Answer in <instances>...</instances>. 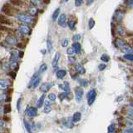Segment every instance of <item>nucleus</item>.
<instances>
[{
  "mask_svg": "<svg viewBox=\"0 0 133 133\" xmlns=\"http://www.w3.org/2000/svg\"><path fill=\"white\" fill-rule=\"evenodd\" d=\"M68 45V38H64L63 40L62 41V46L63 48H66Z\"/></svg>",
  "mask_w": 133,
  "mask_h": 133,
  "instance_id": "41",
  "label": "nucleus"
},
{
  "mask_svg": "<svg viewBox=\"0 0 133 133\" xmlns=\"http://www.w3.org/2000/svg\"><path fill=\"white\" fill-rule=\"evenodd\" d=\"M28 12L32 16H34L37 14V8H35L34 6H31L30 8H29V9H28Z\"/></svg>",
  "mask_w": 133,
  "mask_h": 133,
  "instance_id": "25",
  "label": "nucleus"
},
{
  "mask_svg": "<svg viewBox=\"0 0 133 133\" xmlns=\"http://www.w3.org/2000/svg\"><path fill=\"white\" fill-rule=\"evenodd\" d=\"M101 60L104 62H108L110 60V57L107 55V54H103V55L101 57Z\"/></svg>",
  "mask_w": 133,
  "mask_h": 133,
  "instance_id": "33",
  "label": "nucleus"
},
{
  "mask_svg": "<svg viewBox=\"0 0 133 133\" xmlns=\"http://www.w3.org/2000/svg\"><path fill=\"white\" fill-rule=\"evenodd\" d=\"M47 69H48V65L46 63H43L39 66V72H44L47 71Z\"/></svg>",
  "mask_w": 133,
  "mask_h": 133,
  "instance_id": "31",
  "label": "nucleus"
},
{
  "mask_svg": "<svg viewBox=\"0 0 133 133\" xmlns=\"http://www.w3.org/2000/svg\"><path fill=\"white\" fill-rule=\"evenodd\" d=\"M59 58H60V52H57L55 53V56H54L52 61V68H56V66H57L58 62H59Z\"/></svg>",
  "mask_w": 133,
  "mask_h": 133,
  "instance_id": "14",
  "label": "nucleus"
},
{
  "mask_svg": "<svg viewBox=\"0 0 133 133\" xmlns=\"http://www.w3.org/2000/svg\"><path fill=\"white\" fill-rule=\"evenodd\" d=\"M45 98H46V97H45L44 94H43L39 97L38 101H37V107H38V108H40V107H42L43 106V103H45V101H46Z\"/></svg>",
  "mask_w": 133,
  "mask_h": 133,
  "instance_id": "18",
  "label": "nucleus"
},
{
  "mask_svg": "<svg viewBox=\"0 0 133 133\" xmlns=\"http://www.w3.org/2000/svg\"><path fill=\"white\" fill-rule=\"evenodd\" d=\"M66 17L64 14H62L60 15L59 17V19H58V25H60L61 27H65L66 25Z\"/></svg>",
  "mask_w": 133,
  "mask_h": 133,
  "instance_id": "16",
  "label": "nucleus"
},
{
  "mask_svg": "<svg viewBox=\"0 0 133 133\" xmlns=\"http://www.w3.org/2000/svg\"><path fill=\"white\" fill-rule=\"evenodd\" d=\"M124 58H125V59H127V60L133 61V54H125Z\"/></svg>",
  "mask_w": 133,
  "mask_h": 133,
  "instance_id": "38",
  "label": "nucleus"
},
{
  "mask_svg": "<svg viewBox=\"0 0 133 133\" xmlns=\"http://www.w3.org/2000/svg\"><path fill=\"white\" fill-rule=\"evenodd\" d=\"M80 38H81V35H79V34H75L72 37V40L74 41V43H77V41L80 40Z\"/></svg>",
  "mask_w": 133,
  "mask_h": 133,
  "instance_id": "39",
  "label": "nucleus"
},
{
  "mask_svg": "<svg viewBox=\"0 0 133 133\" xmlns=\"http://www.w3.org/2000/svg\"><path fill=\"white\" fill-rule=\"evenodd\" d=\"M117 47L120 50L125 54H133V48L131 46L127 45L124 41L122 39L117 40Z\"/></svg>",
  "mask_w": 133,
  "mask_h": 133,
  "instance_id": "1",
  "label": "nucleus"
},
{
  "mask_svg": "<svg viewBox=\"0 0 133 133\" xmlns=\"http://www.w3.org/2000/svg\"><path fill=\"white\" fill-rule=\"evenodd\" d=\"M38 77H39V72H36V73L33 74V76L31 77L30 81H29V82H28V88H32V85H33V83H34V82H36V80H37V79L38 78Z\"/></svg>",
  "mask_w": 133,
  "mask_h": 133,
  "instance_id": "13",
  "label": "nucleus"
},
{
  "mask_svg": "<svg viewBox=\"0 0 133 133\" xmlns=\"http://www.w3.org/2000/svg\"><path fill=\"white\" fill-rule=\"evenodd\" d=\"M78 82L82 87H87V85H88V81H87L86 79H82V78L78 79Z\"/></svg>",
  "mask_w": 133,
  "mask_h": 133,
  "instance_id": "29",
  "label": "nucleus"
},
{
  "mask_svg": "<svg viewBox=\"0 0 133 133\" xmlns=\"http://www.w3.org/2000/svg\"><path fill=\"white\" fill-rule=\"evenodd\" d=\"M16 18L18 20L21 21L22 23H23L24 24H28V23H32V17L26 14H16Z\"/></svg>",
  "mask_w": 133,
  "mask_h": 133,
  "instance_id": "2",
  "label": "nucleus"
},
{
  "mask_svg": "<svg viewBox=\"0 0 133 133\" xmlns=\"http://www.w3.org/2000/svg\"><path fill=\"white\" fill-rule=\"evenodd\" d=\"M66 53H68L69 55V57H70V56H72L74 53H76V52H75V50L73 49L72 47H71V48H69L68 50H66Z\"/></svg>",
  "mask_w": 133,
  "mask_h": 133,
  "instance_id": "35",
  "label": "nucleus"
},
{
  "mask_svg": "<svg viewBox=\"0 0 133 133\" xmlns=\"http://www.w3.org/2000/svg\"><path fill=\"white\" fill-rule=\"evenodd\" d=\"M5 42L9 45H15L17 43V39L12 35H8L5 37Z\"/></svg>",
  "mask_w": 133,
  "mask_h": 133,
  "instance_id": "10",
  "label": "nucleus"
},
{
  "mask_svg": "<svg viewBox=\"0 0 133 133\" xmlns=\"http://www.w3.org/2000/svg\"><path fill=\"white\" fill-rule=\"evenodd\" d=\"M88 26H89V29H92L93 27L95 26V21H94L93 18H90V19H89Z\"/></svg>",
  "mask_w": 133,
  "mask_h": 133,
  "instance_id": "36",
  "label": "nucleus"
},
{
  "mask_svg": "<svg viewBox=\"0 0 133 133\" xmlns=\"http://www.w3.org/2000/svg\"><path fill=\"white\" fill-rule=\"evenodd\" d=\"M3 127V120L2 119L1 120V127Z\"/></svg>",
  "mask_w": 133,
  "mask_h": 133,
  "instance_id": "51",
  "label": "nucleus"
},
{
  "mask_svg": "<svg viewBox=\"0 0 133 133\" xmlns=\"http://www.w3.org/2000/svg\"><path fill=\"white\" fill-rule=\"evenodd\" d=\"M17 47L19 48H24V44L23 43H17Z\"/></svg>",
  "mask_w": 133,
  "mask_h": 133,
  "instance_id": "46",
  "label": "nucleus"
},
{
  "mask_svg": "<svg viewBox=\"0 0 133 133\" xmlns=\"http://www.w3.org/2000/svg\"><path fill=\"white\" fill-rule=\"evenodd\" d=\"M25 112H26V114L28 116H30V117H34V116H36L37 115V108L34 107H28L27 110L25 111Z\"/></svg>",
  "mask_w": 133,
  "mask_h": 133,
  "instance_id": "7",
  "label": "nucleus"
},
{
  "mask_svg": "<svg viewBox=\"0 0 133 133\" xmlns=\"http://www.w3.org/2000/svg\"><path fill=\"white\" fill-rule=\"evenodd\" d=\"M3 112L5 114H8L9 113V112H11V106L10 104H5L3 107Z\"/></svg>",
  "mask_w": 133,
  "mask_h": 133,
  "instance_id": "27",
  "label": "nucleus"
},
{
  "mask_svg": "<svg viewBox=\"0 0 133 133\" xmlns=\"http://www.w3.org/2000/svg\"><path fill=\"white\" fill-rule=\"evenodd\" d=\"M62 124L64 125L66 127H68V128H72L73 126H74V122L72 121V118H68V119H62Z\"/></svg>",
  "mask_w": 133,
  "mask_h": 133,
  "instance_id": "9",
  "label": "nucleus"
},
{
  "mask_svg": "<svg viewBox=\"0 0 133 133\" xmlns=\"http://www.w3.org/2000/svg\"><path fill=\"white\" fill-rule=\"evenodd\" d=\"M72 48L73 49L75 50V52H76V53H80L81 52V49H82V47H81V44L78 43H73L72 44Z\"/></svg>",
  "mask_w": 133,
  "mask_h": 133,
  "instance_id": "23",
  "label": "nucleus"
},
{
  "mask_svg": "<svg viewBox=\"0 0 133 133\" xmlns=\"http://www.w3.org/2000/svg\"><path fill=\"white\" fill-rule=\"evenodd\" d=\"M116 32H117V33L118 34H120V35H124V32H123V30H122V27L121 26H117L116 27Z\"/></svg>",
  "mask_w": 133,
  "mask_h": 133,
  "instance_id": "40",
  "label": "nucleus"
},
{
  "mask_svg": "<svg viewBox=\"0 0 133 133\" xmlns=\"http://www.w3.org/2000/svg\"><path fill=\"white\" fill-rule=\"evenodd\" d=\"M2 12L8 15H12L14 9H12V7L11 5H9L8 3H6V4H4L2 8Z\"/></svg>",
  "mask_w": 133,
  "mask_h": 133,
  "instance_id": "8",
  "label": "nucleus"
},
{
  "mask_svg": "<svg viewBox=\"0 0 133 133\" xmlns=\"http://www.w3.org/2000/svg\"><path fill=\"white\" fill-rule=\"evenodd\" d=\"M47 48H48V51L49 52H52V38H51V36H50V35H48V39H47Z\"/></svg>",
  "mask_w": 133,
  "mask_h": 133,
  "instance_id": "21",
  "label": "nucleus"
},
{
  "mask_svg": "<svg viewBox=\"0 0 133 133\" xmlns=\"http://www.w3.org/2000/svg\"><path fill=\"white\" fill-rule=\"evenodd\" d=\"M23 123H24V127H25V129L27 130V131L28 133H32V128H31L30 124H29L26 120L23 121Z\"/></svg>",
  "mask_w": 133,
  "mask_h": 133,
  "instance_id": "26",
  "label": "nucleus"
},
{
  "mask_svg": "<svg viewBox=\"0 0 133 133\" xmlns=\"http://www.w3.org/2000/svg\"><path fill=\"white\" fill-rule=\"evenodd\" d=\"M9 75L12 79H14L16 77V72H12V73H9Z\"/></svg>",
  "mask_w": 133,
  "mask_h": 133,
  "instance_id": "48",
  "label": "nucleus"
},
{
  "mask_svg": "<svg viewBox=\"0 0 133 133\" xmlns=\"http://www.w3.org/2000/svg\"><path fill=\"white\" fill-rule=\"evenodd\" d=\"M0 22H1V24L3 25V24H5V25H10L11 24V23L8 21L7 18H3V14L1 15V20H0Z\"/></svg>",
  "mask_w": 133,
  "mask_h": 133,
  "instance_id": "32",
  "label": "nucleus"
},
{
  "mask_svg": "<svg viewBox=\"0 0 133 133\" xmlns=\"http://www.w3.org/2000/svg\"><path fill=\"white\" fill-rule=\"evenodd\" d=\"M18 57H23V52H18Z\"/></svg>",
  "mask_w": 133,
  "mask_h": 133,
  "instance_id": "50",
  "label": "nucleus"
},
{
  "mask_svg": "<svg viewBox=\"0 0 133 133\" xmlns=\"http://www.w3.org/2000/svg\"><path fill=\"white\" fill-rule=\"evenodd\" d=\"M74 68H75V70L77 71V72L78 74H80V75H83V74H85V72H86V70L84 68V66H83L82 65H81V64H76L74 66Z\"/></svg>",
  "mask_w": 133,
  "mask_h": 133,
  "instance_id": "12",
  "label": "nucleus"
},
{
  "mask_svg": "<svg viewBox=\"0 0 133 133\" xmlns=\"http://www.w3.org/2000/svg\"><path fill=\"white\" fill-rule=\"evenodd\" d=\"M68 93H66V92H61V93H59V99H61V101H62V100H64V99H66V97H68Z\"/></svg>",
  "mask_w": 133,
  "mask_h": 133,
  "instance_id": "37",
  "label": "nucleus"
},
{
  "mask_svg": "<svg viewBox=\"0 0 133 133\" xmlns=\"http://www.w3.org/2000/svg\"><path fill=\"white\" fill-rule=\"evenodd\" d=\"M116 131V126L115 124H111L107 129V133H114Z\"/></svg>",
  "mask_w": 133,
  "mask_h": 133,
  "instance_id": "30",
  "label": "nucleus"
},
{
  "mask_svg": "<svg viewBox=\"0 0 133 133\" xmlns=\"http://www.w3.org/2000/svg\"><path fill=\"white\" fill-rule=\"evenodd\" d=\"M21 98H18V102H17V109L18 111H20V107H21Z\"/></svg>",
  "mask_w": 133,
  "mask_h": 133,
  "instance_id": "42",
  "label": "nucleus"
},
{
  "mask_svg": "<svg viewBox=\"0 0 133 133\" xmlns=\"http://www.w3.org/2000/svg\"><path fill=\"white\" fill-rule=\"evenodd\" d=\"M18 29L23 34H25V35H30L32 32V29L29 28V26H28L27 24H24V23L20 24Z\"/></svg>",
  "mask_w": 133,
  "mask_h": 133,
  "instance_id": "4",
  "label": "nucleus"
},
{
  "mask_svg": "<svg viewBox=\"0 0 133 133\" xmlns=\"http://www.w3.org/2000/svg\"><path fill=\"white\" fill-rule=\"evenodd\" d=\"M93 3V1H88V2H87V3H88V4H90V3Z\"/></svg>",
  "mask_w": 133,
  "mask_h": 133,
  "instance_id": "53",
  "label": "nucleus"
},
{
  "mask_svg": "<svg viewBox=\"0 0 133 133\" xmlns=\"http://www.w3.org/2000/svg\"><path fill=\"white\" fill-rule=\"evenodd\" d=\"M68 26L71 30H74L75 26H76V20L72 18H69L68 20Z\"/></svg>",
  "mask_w": 133,
  "mask_h": 133,
  "instance_id": "20",
  "label": "nucleus"
},
{
  "mask_svg": "<svg viewBox=\"0 0 133 133\" xmlns=\"http://www.w3.org/2000/svg\"><path fill=\"white\" fill-rule=\"evenodd\" d=\"M130 43H131V45H133V38H131V40H130Z\"/></svg>",
  "mask_w": 133,
  "mask_h": 133,
  "instance_id": "52",
  "label": "nucleus"
},
{
  "mask_svg": "<svg viewBox=\"0 0 133 133\" xmlns=\"http://www.w3.org/2000/svg\"><path fill=\"white\" fill-rule=\"evenodd\" d=\"M66 75V72L65 70H62V69H61V70H58L57 72H56V76H57V78H59V79H62Z\"/></svg>",
  "mask_w": 133,
  "mask_h": 133,
  "instance_id": "22",
  "label": "nucleus"
},
{
  "mask_svg": "<svg viewBox=\"0 0 133 133\" xmlns=\"http://www.w3.org/2000/svg\"><path fill=\"white\" fill-rule=\"evenodd\" d=\"M82 3V0H77V1H75V5H76L77 7H80Z\"/></svg>",
  "mask_w": 133,
  "mask_h": 133,
  "instance_id": "43",
  "label": "nucleus"
},
{
  "mask_svg": "<svg viewBox=\"0 0 133 133\" xmlns=\"http://www.w3.org/2000/svg\"><path fill=\"white\" fill-rule=\"evenodd\" d=\"M48 98L49 99V101H50V102H55V101H56V99H57V96H56L55 93L51 92V93H49V94H48Z\"/></svg>",
  "mask_w": 133,
  "mask_h": 133,
  "instance_id": "28",
  "label": "nucleus"
},
{
  "mask_svg": "<svg viewBox=\"0 0 133 133\" xmlns=\"http://www.w3.org/2000/svg\"><path fill=\"white\" fill-rule=\"evenodd\" d=\"M8 86H10V82L8 79H1V81H0V87H1L2 90L8 89Z\"/></svg>",
  "mask_w": 133,
  "mask_h": 133,
  "instance_id": "11",
  "label": "nucleus"
},
{
  "mask_svg": "<svg viewBox=\"0 0 133 133\" xmlns=\"http://www.w3.org/2000/svg\"><path fill=\"white\" fill-rule=\"evenodd\" d=\"M12 4H14V5H18V6H19L21 3H22V2L21 1H11L10 2Z\"/></svg>",
  "mask_w": 133,
  "mask_h": 133,
  "instance_id": "44",
  "label": "nucleus"
},
{
  "mask_svg": "<svg viewBox=\"0 0 133 133\" xmlns=\"http://www.w3.org/2000/svg\"><path fill=\"white\" fill-rule=\"evenodd\" d=\"M96 97H97V92H96L95 89H91L90 90L87 94V103H88L89 106H91L94 103Z\"/></svg>",
  "mask_w": 133,
  "mask_h": 133,
  "instance_id": "3",
  "label": "nucleus"
},
{
  "mask_svg": "<svg viewBox=\"0 0 133 133\" xmlns=\"http://www.w3.org/2000/svg\"><path fill=\"white\" fill-rule=\"evenodd\" d=\"M81 118H82V114H81V112H79V111L75 112V113L73 114V116H72V121H73V122H80Z\"/></svg>",
  "mask_w": 133,
  "mask_h": 133,
  "instance_id": "19",
  "label": "nucleus"
},
{
  "mask_svg": "<svg viewBox=\"0 0 133 133\" xmlns=\"http://www.w3.org/2000/svg\"><path fill=\"white\" fill-rule=\"evenodd\" d=\"M98 68H99L100 71H103L104 69L106 68V65L105 64H100L99 66H98Z\"/></svg>",
  "mask_w": 133,
  "mask_h": 133,
  "instance_id": "45",
  "label": "nucleus"
},
{
  "mask_svg": "<svg viewBox=\"0 0 133 133\" xmlns=\"http://www.w3.org/2000/svg\"><path fill=\"white\" fill-rule=\"evenodd\" d=\"M40 82H41V77H39L37 78V80H36V82H35L34 83H33V85H32V89H36L37 87H38V85H39Z\"/></svg>",
  "mask_w": 133,
  "mask_h": 133,
  "instance_id": "34",
  "label": "nucleus"
},
{
  "mask_svg": "<svg viewBox=\"0 0 133 133\" xmlns=\"http://www.w3.org/2000/svg\"><path fill=\"white\" fill-rule=\"evenodd\" d=\"M126 3L128 4L129 6H133V0H131V1H127Z\"/></svg>",
  "mask_w": 133,
  "mask_h": 133,
  "instance_id": "47",
  "label": "nucleus"
},
{
  "mask_svg": "<svg viewBox=\"0 0 133 133\" xmlns=\"http://www.w3.org/2000/svg\"><path fill=\"white\" fill-rule=\"evenodd\" d=\"M52 110V107H51V102L48 100H46L45 103H44V112L45 113L48 114Z\"/></svg>",
  "mask_w": 133,
  "mask_h": 133,
  "instance_id": "17",
  "label": "nucleus"
},
{
  "mask_svg": "<svg viewBox=\"0 0 133 133\" xmlns=\"http://www.w3.org/2000/svg\"><path fill=\"white\" fill-rule=\"evenodd\" d=\"M53 86V83L52 82H44L43 84L41 85L40 87V91L42 92H47L50 89L52 88V87Z\"/></svg>",
  "mask_w": 133,
  "mask_h": 133,
  "instance_id": "6",
  "label": "nucleus"
},
{
  "mask_svg": "<svg viewBox=\"0 0 133 133\" xmlns=\"http://www.w3.org/2000/svg\"><path fill=\"white\" fill-rule=\"evenodd\" d=\"M75 59H76V58H75L74 57H72V56L69 57V61L70 62H75Z\"/></svg>",
  "mask_w": 133,
  "mask_h": 133,
  "instance_id": "49",
  "label": "nucleus"
},
{
  "mask_svg": "<svg viewBox=\"0 0 133 133\" xmlns=\"http://www.w3.org/2000/svg\"><path fill=\"white\" fill-rule=\"evenodd\" d=\"M58 87H59L61 89L64 90L65 92L69 93V91H70V86H69L68 82H64L63 83H62V84H59V85H58Z\"/></svg>",
  "mask_w": 133,
  "mask_h": 133,
  "instance_id": "15",
  "label": "nucleus"
},
{
  "mask_svg": "<svg viewBox=\"0 0 133 133\" xmlns=\"http://www.w3.org/2000/svg\"><path fill=\"white\" fill-rule=\"evenodd\" d=\"M74 91H75V97H76V101L77 102H80L82 98V97H83V94H84V91H83V89L81 87H77L75 88Z\"/></svg>",
  "mask_w": 133,
  "mask_h": 133,
  "instance_id": "5",
  "label": "nucleus"
},
{
  "mask_svg": "<svg viewBox=\"0 0 133 133\" xmlns=\"http://www.w3.org/2000/svg\"><path fill=\"white\" fill-rule=\"evenodd\" d=\"M131 107H133V102H131Z\"/></svg>",
  "mask_w": 133,
  "mask_h": 133,
  "instance_id": "54",
  "label": "nucleus"
},
{
  "mask_svg": "<svg viewBox=\"0 0 133 133\" xmlns=\"http://www.w3.org/2000/svg\"><path fill=\"white\" fill-rule=\"evenodd\" d=\"M61 9H60V8H57V9L54 10V12H52V20L53 21H55L57 18H58V16H59V12H60Z\"/></svg>",
  "mask_w": 133,
  "mask_h": 133,
  "instance_id": "24",
  "label": "nucleus"
}]
</instances>
